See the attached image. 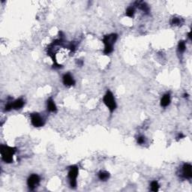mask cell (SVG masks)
Wrapping results in <instances>:
<instances>
[{
	"label": "cell",
	"instance_id": "8992f818",
	"mask_svg": "<svg viewBox=\"0 0 192 192\" xmlns=\"http://www.w3.org/2000/svg\"><path fill=\"white\" fill-rule=\"evenodd\" d=\"M30 119H31V122H32V125L34 127L39 128L42 127L44 125V120L42 118L40 114H38L37 113H34L30 114Z\"/></svg>",
	"mask_w": 192,
	"mask_h": 192
},
{
	"label": "cell",
	"instance_id": "277c9868",
	"mask_svg": "<svg viewBox=\"0 0 192 192\" xmlns=\"http://www.w3.org/2000/svg\"><path fill=\"white\" fill-rule=\"evenodd\" d=\"M79 170L77 166H71L69 169L68 177L69 180V184L71 188H76L77 186V178Z\"/></svg>",
	"mask_w": 192,
	"mask_h": 192
},
{
	"label": "cell",
	"instance_id": "7a4b0ae2",
	"mask_svg": "<svg viewBox=\"0 0 192 192\" xmlns=\"http://www.w3.org/2000/svg\"><path fill=\"white\" fill-rule=\"evenodd\" d=\"M16 152V148L11 147L7 145L1 146V155L2 159L5 163H12L13 162V157Z\"/></svg>",
	"mask_w": 192,
	"mask_h": 192
},
{
	"label": "cell",
	"instance_id": "ac0fdd59",
	"mask_svg": "<svg viewBox=\"0 0 192 192\" xmlns=\"http://www.w3.org/2000/svg\"><path fill=\"white\" fill-rule=\"evenodd\" d=\"M137 142H138V143L140 144V145H142V144H143L144 143L146 142V139L143 136H140L137 139Z\"/></svg>",
	"mask_w": 192,
	"mask_h": 192
},
{
	"label": "cell",
	"instance_id": "9c48e42d",
	"mask_svg": "<svg viewBox=\"0 0 192 192\" xmlns=\"http://www.w3.org/2000/svg\"><path fill=\"white\" fill-rule=\"evenodd\" d=\"M63 82L66 87H72L75 84V80L70 74H65L63 77Z\"/></svg>",
	"mask_w": 192,
	"mask_h": 192
},
{
	"label": "cell",
	"instance_id": "9a60e30c",
	"mask_svg": "<svg viewBox=\"0 0 192 192\" xmlns=\"http://www.w3.org/2000/svg\"><path fill=\"white\" fill-rule=\"evenodd\" d=\"M186 49V44L185 42L184 41H180L179 42L178 44V50L180 53H183Z\"/></svg>",
	"mask_w": 192,
	"mask_h": 192
},
{
	"label": "cell",
	"instance_id": "e0dca14e",
	"mask_svg": "<svg viewBox=\"0 0 192 192\" xmlns=\"http://www.w3.org/2000/svg\"><path fill=\"white\" fill-rule=\"evenodd\" d=\"M159 189V185L158 182L156 181H153L151 183V190L152 191H158Z\"/></svg>",
	"mask_w": 192,
	"mask_h": 192
},
{
	"label": "cell",
	"instance_id": "3957f363",
	"mask_svg": "<svg viewBox=\"0 0 192 192\" xmlns=\"http://www.w3.org/2000/svg\"><path fill=\"white\" fill-rule=\"evenodd\" d=\"M103 101L104 104L107 106V107L109 109V110L110 111L111 113H113V111L116 110V102L112 92L108 90L107 92H106V94L105 95V96H104L103 98Z\"/></svg>",
	"mask_w": 192,
	"mask_h": 192
},
{
	"label": "cell",
	"instance_id": "8fae6325",
	"mask_svg": "<svg viewBox=\"0 0 192 192\" xmlns=\"http://www.w3.org/2000/svg\"><path fill=\"white\" fill-rule=\"evenodd\" d=\"M47 110L50 111L51 113H56V111H57V107H56V104H55L53 98H49V99L47 100Z\"/></svg>",
	"mask_w": 192,
	"mask_h": 192
},
{
	"label": "cell",
	"instance_id": "2e32d148",
	"mask_svg": "<svg viewBox=\"0 0 192 192\" xmlns=\"http://www.w3.org/2000/svg\"><path fill=\"white\" fill-rule=\"evenodd\" d=\"M134 13H135V10H134V7H129V8H128L127 10H126L125 14L128 17H133L134 15Z\"/></svg>",
	"mask_w": 192,
	"mask_h": 192
},
{
	"label": "cell",
	"instance_id": "30bf717a",
	"mask_svg": "<svg viewBox=\"0 0 192 192\" xmlns=\"http://www.w3.org/2000/svg\"><path fill=\"white\" fill-rule=\"evenodd\" d=\"M171 101V95L169 93H166L162 96V99H161V106L163 107H167V106L170 105Z\"/></svg>",
	"mask_w": 192,
	"mask_h": 192
},
{
	"label": "cell",
	"instance_id": "6da1fadb",
	"mask_svg": "<svg viewBox=\"0 0 192 192\" xmlns=\"http://www.w3.org/2000/svg\"><path fill=\"white\" fill-rule=\"evenodd\" d=\"M118 35L116 34H110L105 35L103 38V43L105 44V50L104 54L105 55H109L113 51V45L116 42Z\"/></svg>",
	"mask_w": 192,
	"mask_h": 192
},
{
	"label": "cell",
	"instance_id": "52a82bcc",
	"mask_svg": "<svg viewBox=\"0 0 192 192\" xmlns=\"http://www.w3.org/2000/svg\"><path fill=\"white\" fill-rule=\"evenodd\" d=\"M40 179L39 176L37 174H32L29 176V177L27 180V185L30 190H34L40 183Z\"/></svg>",
	"mask_w": 192,
	"mask_h": 192
},
{
	"label": "cell",
	"instance_id": "4fadbf2b",
	"mask_svg": "<svg viewBox=\"0 0 192 192\" xmlns=\"http://www.w3.org/2000/svg\"><path fill=\"white\" fill-rule=\"evenodd\" d=\"M110 178L109 173L106 171H101L98 173V179L101 181H107Z\"/></svg>",
	"mask_w": 192,
	"mask_h": 192
},
{
	"label": "cell",
	"instance_id": "5b68a950",
	"mask_svg": "<svg viewBox=\"0 0 192 192\" xmlns=\"http://www.w3.org/2000/svg\"><path fill=\"white\" fill-rule=\"evenodd\" d=\"M25 105V101L23 98H18L14 101H9L5 107V111H10L12 110H20Z\"/></svg>",
	"mask_w": 192,
	"mask_h": 192
},
{
	"label": "cell",
	"instance_id": "7c38bea8",
	"mask_svg": "<svg viewBox=\"0 0 192 192\" xmlns=\"http://www.w3.org/2000/svg\"><path fill=\"white\" fill-rule=\"evenodd\" d=\"M183 22L184 21L182 20V18L179 17H174L171 19V24L172 26H180L183 23Z\"/></svg>",
	"mask_w": 192,
	"mask_h": 192
},
{
	"label": "cell",
	"instance_id": "ba28073f",
	"mask_svg": "<svg viewBox=\"0 0 192 192\" xmlns=\"http://www.w3.org/2000/svg\"><path fill=\"white\" fill-rule=\"evenodd\" d=\"M182 176L184 179L191 180L192 178V166L190 164H185L182 167Z\"/></svg>",
	"mask_w": 192,
	"mask_h": 192
},
{
	"label": "cell",
	"instance_id": "5bb4252c",
	"mask_svg": "<svg viewBox=\"0 0 192 192\" xmlns=\"http://www.w3.org/2000/svg\"><path fill=\"white\" fill-rule=\"evenodd\" d=\"M138 3V6L140 8V10H142L143 12L145 13H148L149 11V8L147 5L146 4L145 2H137Z\"/></svg>",
	"mask_w": 192,
	"mask_h": 192
}]
</instances>
